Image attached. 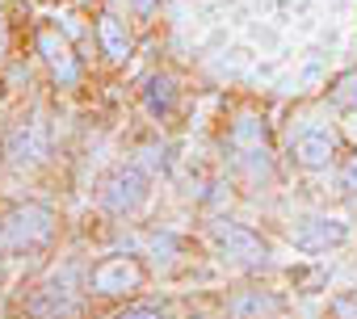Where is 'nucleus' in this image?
Listing matches in <instances>:
<instances>
[{
	"label": "nucleus",
	"mask_w": 357,
	"mask_h": 319,
	"mask_svg": "<svg viewBox=\"0 0 357 319\" xmlns=\"http://www.w3.org/2000/svg\"><path fill=\"white\" fill-rule=\"evenodd\" d=\"M143 105L155 114V118H168L172 109H176V84H172V76H151L147 80V88H143Z\"/></svg>",
	"instance_id": "obj_13"
},
{
	"label": "nucleus",
	"mask_w": 357,
	"mask_h": 319,
	"mask_svg": "<svg viewBox=\"0 0 357 319\" xmlns=\"http://www.w3.org/2000/svg\"><path fill=\"white\" fill-rule=\"evenodd\" d=\"M109 319H168V311L155 306V302H135V306H126V311H118Z\"/></svg>",
	"instance_id": "obj_15"
},
{
	"label": "nucleus",
	"mask_w": 357,
	"mask_h": 319,
	"mask_svg": "<svg viewBox=\"0 0 357 319\" xmlns=\"http://www.w3.org/2000/svg\"><path fill=\"white\" fill-rule=\"evenodd\" d=\"M147 198H151V181H147V173L139 169V164H118V169H109L105 177H101V185H97V202H101V210H109V215H139L143 206H147Z\"/></svg>",
	"instance_id": "obj_2"
},
{
	"label": "nucleus",
	"mask_w": 357,
	"mask_h": 319,
	"mask_svg": "<svg viewBox=\"0 0 357 319\" xmlns=\"http://www.w3.org/2000/svg\"><path fill=\"white\" fill-rule=\"evenodd\" d=\"M290 155H294V164H303V169H328L336 160V134L324 130V126H311V130L294 134Z\"/></svg>",
	"instance_id": "obj_10"
},
{
	"label": "nucleus",
	"mask_w": 357,
	"mask_h": 319,
	"mask_svg": "<svg viewBox=\"0 0 357 319\" xmlns=\"http://www.w3.org/2000/svg\"><path fill=\"white\" fill-rule=\"evenodd\" d=\"M328 311H332V319H357V294H332Z\"/></svg>",
	"instance_id": "obj_17"
},
{
	"label": "nucleus",
	"mask_w": 357,
	"mask_h": 319,
	"mask_svg": "<svg viewBox=\"0 0 357 319\" xmlns=\"http://www.w3.org/2000/svg\"><path fill=\"white\" fill-rule=\"evenodd\" d=\"M290 240H294L298 252H311V256L315 252H332V248H344L349 244V223L344 219H332V215H307V219L294 223Z\"/></svg>",
	"instance_id": "obj_6"
},
{
	"label": "nucleus",
	"mask_w": 357,
	"mask_h": 319,
	"mask_svg": "<svg viewBox=\"0 0 357 319\" xmlns=\"http://www.w3.org/2000/svg\"><path fill=\"white\" fill-rule=\"evenodd\" d=\"M282 306L286 302L273 290H240L227 298V319H278Z\"/></svg>",
	"instance_id": "obj_11"
},
{
	"label": "nucleus",
	"mask_w": 357,
	"mask_h": 319,
	"mask_svg": "<svg viewBox=\"0 0 357 319\" xmlns=\"http://www.w3.org/2000/svg\"><path fill=\"white\" fill-rule=\"evenodd\" d=\"M215 244L240 265H265L269 260V244L244 223H215Z\"/></svg>",
	"instance_id": "obj_8"
},
{
	"label": "nucleus",
	"mask_w": 357,
	"mask_h": 319,
	"mask_svg": "<svg viewBox=\"0 0 357 319\" xmlns=\"http://www.w3.org/2000/svg\"><path fill=\"white\" fill-rule=\"evenodd\" d=\"M51 155V126L43 114H26L5 134V160L13 169H38Z\"/></svg>",
	"instance_id": "obj_3"
},
{
	"label": "nucleus",
	"mask_w": 357,
	"mask_h": 319,
	"mask_svg": "<svg viewBox=\"0 0 357 319\" xmlns=\"http://www.w3.org/2000/svg\"><path fill=\"white\" fill-rule=\"evenodd\" d=\"M51 240H55V210L43 202H22L0 215V252L5 256L38 252Z\"/></svg>",
	"instance_id": "obj_1"
},
{
	"label": "nucleus",
	"mask_w": 357,
	"mask_h": 319,
	"mask_svg": "<svg viewBox=\"0 0 357 319\" xmlns=\"http://www.w3.org/2000/svg\"><path fill=\"white\" fill-rule=\"evenodd\" d=\"M227 151L240 169H248V177H269L273 160H269V134L261 118H240L227 130Z\"/></svg>",
	"instance_id": "obj_5"
},
{
	"label": "nucleus",
	"mask_w": 357,
	"mask_h": 319,
	"mask_svg": "<svg viewBox=\"0 0 357 319\" xmlns=\"http://www.w3.org/2000/svg\"><path fill=\"white\" fill-rule=\"evenodd\" d=\"M97 42H101V51H105V59H114V63H122V59H130V30L114 17V13H101L97 17Z\"/></svg>",
	"instance_id": "obj_12"
},
{
	"label": "nucleus",
	"mask_w": 357,
	"mask_h": 319,
	"mask_svg": "<svg viewBox=\"0 0 357 319\" xmlns=\"http://www.w3.org/2000/svg\"><path fill=\"white\" fill-rule=\"evenodd\" d=\"M130 5H135V13H139V17H151V13L160 9V0H130Z\"/></svg>",
	"instance_id": "obj_18"
},
{
	"label": "nucleus",
	"mask_w": 357,
	"mask_h": 319,
	"mask_svg": "<svg viewBox=\"0 0 357 319\" xmlns=\"http://www.w3.org/2000/svg\"><path fill=\"white\" fill-rule=\"evenodd\" d=\"M340 194L344 198H357V151L344 155V164H340Z\"/></svg>",
	"instance_id": "obj_16"
},
{
	"label": "nucleus",
	"mask_w": 357,
	"mask_h": 319,
	"mask_svg": "<svg viewBox=\"0 0 357 319\" xmlns=\"http://www.w3.org/2000/svg\"><path fill=\"white\" fill-rule=\"evenodd\" d=\"M38 55H43V63H47V72H51V80L59 88H76L80 84V59H76L72 42L59 30H51V26L38 30Z\"/></svg>",
	"instance_id": "obj_7"
},
{
	"label": "nucleus",
	"mask_w": 357,
	"mask_h": 319,
	"mask_svg": "<svg viewBox=\"0 0 357 319\" xmlns=\"http://www.w3.org/2000/svg\"><path fill=\"white\" fill-rule=\"evenodd\" d=\"M147 286V265L139 256H105L89 269V290L97 298H126Z\"/></svg>",
	"instance_id": "obj_4"
},
{
	"label": "nucleus",
	"mask_w": 357,
	"mask_h": 319,
	"mask_svg": "<svg viewBox=\"0 0 357 319\" xmlns=\"http://www.w3.org/2000/svg\"><path fill=\"white\" fill-rule=\"evenodd\" d=\"M328 101H332L336 109H357V68L340 72V76L328 84Z\"/></svg>",
	"instance_id": "obj_14"
},
{
	"label": "nucleus",
	"mask_w": 357,
	"mask_h": 319,
	"mask_svg": "<svg viewBox=\"0 0 357 319\" xmlns=\"http://www.w3.org/2000/svg\"><path fill=\"white\" fill-rule=\"evenodd\" d=\"M26 315H30V319H76V315H80V298H76L68 286L51 281V286H38V290L26 298Z\"/></svg>",
	"instance_id": "obj_9"
},
{
	"label": "nucleus",
	"mask_w": 357,
	"mask_h": 319,
	"mask_svg": "<svg viewBox=\"0 0 357 319\" xmlns=\"http://www.w3.org/2000/svg\"><path fill=\"white\" fill-rule=\"evenodd\" d=\"M0 55H5V17H0Z\"/></svg>",
	"instance_id": "obj_19"
}]
</instances>
